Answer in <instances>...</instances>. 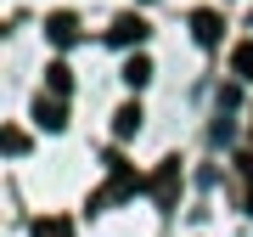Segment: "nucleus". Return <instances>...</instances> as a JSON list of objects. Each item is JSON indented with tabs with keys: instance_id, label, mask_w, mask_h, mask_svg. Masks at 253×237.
Returning a JSON list of instances; mask_svg holds the SVG:
<instances>
[{
	"instance_id": "1",
	"label": "nucleus",
	"mask_w": 253,
	"mask_h": 237,
	"mask_svg": "<svg viewBox=\"0 0 253 237\" xmlns=\"http://www.w3.org/2000/svg\"><path fill=\"white\" fill-rule=\"evenodd\" d=\"M113 40H146V23L141 17H118L113 23Z\"/></svg>"
},
{
	"instance_id": "2",
	"label": "nucleus",
	"mask_w": 253,
	"mask_h": 237,
	"mask_svg": "<svg viewBox=\"0 0 253 237\" xmlns=\"http://www.w3.org/2000/svg\"><path fill=\"white\" fill-rule=\"evenodd\" d=\"M191 23H197V40H219V17L214 11H197Z\"/></svg>"
},
{
	"instance_id": "3",
	"label": "nucleus",
	"mask_w": 253,
	"mask_h": 237,
	"mask_svg": "<svg viewBox=\"0 0 253 237\" xmlns=\"http://www.w3.org/2000/svg\"><path fill=\"white\" fill-rule=\"evenodd\" d=\"M146 73H152V62H146V57H135V62L124 68V79H129V85H146Z\"/></svg>"
},
{
	"instance_id": "4",
	"label": "nucleus",
	"mask_w": 253,
	"mask_h": 237,
	"mask_svg": "<svg viewBox=\"0 0 253 237\" xmlns=\"http://www.w3.org/2000/svg\"><path fill=\"white\" fill-rule=\"evenodd\" d=\"M51 40H73V17H68V11L51 17Z\"/></svg>"
},
{
	"instance_id": "5",
	"label": "nucleus",
	"mask_w": 253,
	"mask_h": 237,
	"mask_svg": "<svg viewBox=\"0 0 253 237\" xmlns=\"http://www.w3.org/2000/svg\"><path fill=\"white\" fill-rule=\"evenodd\" d=\"M135 124H141V108H124V113H118V136H129Z\"/></svg>"
},
{
	"instance_id": "6",
	"label": "nucleus",
	"mask_w": 253,
	"mask_h": 237,
	"mask_svg": "<svg viewBox=\"0 0 253 237\" xmlns=\"http://www.w3.org/2000/svg\"><path fill=\"white\" fill-rule=\"evenodd\" d=\"M236 73H242V79H253V46L236 51Z\"/></svg>"
}]
</instances>
